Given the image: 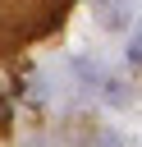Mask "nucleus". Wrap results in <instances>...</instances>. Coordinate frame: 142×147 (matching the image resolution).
I'll list each match as a JSON object with an SVG mask.
<instances>
[{
    "label": "nucleus",
    "instance_id": "5",
    "mask_svg": "<svg viewBox=\"0 0 142 147\" xmlns=\"http://www.w3.org/2000/svg\"><path fill=\"white\" fill-rule=\"evenodd\" d=\"M5 115H9V106H5V101H0V133H5Z\"/></svg>",
    "mask_w": 142,
    "mask_h": 147
},
{
    "label": "nucleus",
    "instance_id": "2",
    "mask_svg": "<svg viewBox=\"0 0 142 147\" xmlns=\"http://www.w3.org/2000/svg\"><path fill=\"white\" fill-rule=\"evenodd\" d=\"M96 14H101V23H105V28H124V23H128V18H124V0H119V5H115V0H101V5H96Z\"/></svg>",
    "mask_w": 142,
    "mask_h": 147
},
{
    "label": "nucleus",
    "instance_id": "3",
    "mask_svg": "<svg viewBox=\"0 0 142 147\" xmlns=\"http://www.w3.org/2000/svg\"><path fill=\"white\" fill-rule=\"evenodd\" d=\"M128 60H137V64H142V28H137V37H133V46H128Z\"/></svg>",
    "mask_w": 142,
    "mask_h": 147
},
{
    "label": "nucleus",
    "instance_id": "1",
    "mask_svg": "<svg viewBox=\"0 0 142 147\" xmlns=\"http://www.w3.org/2000/svg\"><path fill=\"white\" fill-rule=\"evenodd\" d=\"M73 0H0V64L14 60L27 41L55 32Z\"/></svg>",
    "mask_w": 142,
    "mask_h": 147
},
{
    "label": "nucleus",
    "instance_id": "4",
    "mask_svg": "<svg viewBox=\"0 0 142 147\" xmlns=\"http://www.w3.org/2000/svg\"><path fill=\"white\" fill-rule=\"evenodd\" d=\"M96 147H119V138H115V133H101V138H96Z\"/></svg>",
    "mask_w": 142,
    "mask_h": 147
}]
</instances>
